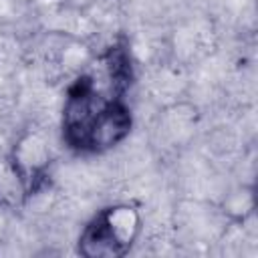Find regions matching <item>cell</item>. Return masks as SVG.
I'll list each match as a JSON object with an SVG mask.
<instances>
[{"label": "cell", "instance_id": "cell-2", "mask_svg": "<svg viewBox=\"0 0 258 258\" xmlns=\"http://www.w3.org/2000/svg\"><path fill=\"white\" fill-rule=\"evenodd\" d=\"M141 228L131 206H113L99 212L79 238V252L87 258H117L129 252Z\"/></svg>", "mask_w": 258, "mask_h": 258}, {"label": "cell", "instance_id": "cell-1", "mask_svg": "<svg viewBox=\"0 0 258 258\" xmlns=\"http://www.w3.org/2000/svg\"><path fill=\"white\" fill-rule=\"evenodd\" d=\"M131 83L125 46H113L101 58V71L83 75L69 89L62 111V133L79 151H105L131 129V113L123 93Z\"/></svg>", "mask_w": 258, "mask_h": 258}]
</instances>
